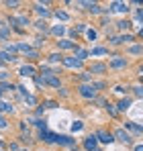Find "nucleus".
Returning a JSON list of instances; mask_svg holds the SVG:
<instances>
[{"label": "nucleus", "instance_id": "f257e3e1", "mask_svg": "<svg viewBox=\"0 0 143 151\" xmlns=\"http://www.w3.org/2000/svg\"><path fill=\"white\" fill-rule=\"evenodd\" d=\"M78 96L84 98V100H96L98 98V92L94 90L92 84H80L78 86Z\"/></svg>", "mask_w": 143, "mask_h": 151}, {"label": "nucleus", "instance_id": "f03ea898", "mask_svg": "<svg viewBox=\"0 0 143 151\" xmlns=\"http://www.w3.org/2000/svg\"><path fill=\"white\" fill-rule=\"evenodd\" d=\"M113 137H115L117 143H123V145H127V147H133V137H131L123 127H117V129L113 131Z\"/></svg>", "mask_w": 143, "mask_h": 151}, {"label": "nucleus", "instance_id": "7ed1b4c3", "mask_svg": "<svg viewBox=\"0 0 143 151\" xmlns=\"http://www.w3.org/2000/svg\"><path fill=\"white\" fill-rule=\"evenodd\" d=\"M33 10L39 14V19H43V21H47L53 17V10L49 8V2H35L33 4Z\"/></svg>", "mask_w": 143, "mask_h": 151}, {"label": "nucleus", "instance_id": "20e7f679", "mask_svg": "<svg viewBox=\"0 0 143 151\" xmlns=\"http://www.w3.org/2000/svg\"><path fill=\"white\" fill-rule=\"evenodd\" d=\"M108 14L110 12H117V14H127L129 10H131V6H129V2H123V0H113L110 4H108Z\"/></svg>", "mask_w": 143, "mask_h": 151}, {"label": "nucleus", "instance_id": "39448f33", "mask_svg": "<svg viewBox=\"0 0 143 151\" xmlns=\"http://www.w3.org/2000/svg\"><path fill=\"white\" fill-rule=\"evenodd\" d=\"M94 135L98 139V143H102V145H113L115 143L113 131H108V129H98V131H94Z\"/></svg>", "mask_w": 143, "mask_h": 151}, {"label": "nucleus", "instance_id": "423d86ee", "mask_svg": "<svg viewBox=\"0 0 143 151\" xmlns=\"http://www.w3.org/2000/svg\"><path fill=\"white\" fill-rule=\"evenodd\" d=\"M90 76H104L108 72V65L104 63V61H92L90 65H88V70H86Z\"/></svg>", "mask_w": 143, "mask_h": 151}, {"label": "nucleus", "instance_id": "0eeeda50", "mask_svg": "<svg viewBox=\"0 0 143 151\" xmlns=\"http://www.w3.org/2000/svg\"><path fill=\"white\" fill-rule=\"evenodd\" d=\"M98 139H96V135L94 133H90V135H86L84 139H82V149L84 151H94V149H98Z\"/></svg>", "mask_w": 143, "mask_h": 151}, {"label": "nucleus", "instance_id": "6e6552de", "mask_svg": "<svg viewBox=\"0 0 143 151\" xmlns=\"http://www.w3.org/2000/svg\"><path fill=\"white\" fill-rule=\"evenodd\" d=\"M106 65H108V70H125V68L129 65V59L123 57V55H115Z\"/></svg>", "mask_w": 143, "mask_h": 151}, {"label": "nucleus", "instance_id": "1a4fd4ad", "mask_svg": "<svg viewBox=\"0 0 143 151\" xmlns=\"http://www.w3.org/2000/svg\"><path fill=\"white\" fill-rule=\"evenodd\" d=\"M61 65H64V68H68V70H84V61L76 59L74 55H72V57H66V55H64Z\"/></svg>", "mask_w": 143, "mask_h": 151}, {"label": "nucleus", "instance_id": "9d476101", "mask_svg": "<svg viewBox=\"0 0 143 151\" xmlns=\"http://www.w3.org/2000/svg\"><path fill=\"white\" fill-rule=\"evenodd\" d=\"M74 47H76V41H72V39H68V37L55 41V49L59 51V53H64V51H74Z\"/></svg>", "mask_w": 143, "mask_h": 151}, {"label": "nucleus", "instance_id": "9b49d317", "mask_svg": "<svg viewBox=\"0 0 143 151\" xmlns=\"http://www.w3.org/2000/svg\"><path fill=\"white\" fill-rule=\"evenodd\" d=\"M68 33V27L66 25H49V33L47 37H55V39H64V35Z\"/></svg>", "mask_w": 143, "mask_h": 151}, {"label": "nucleus", "instance_id": "f8f14e48", "mask_svg": "<svg viewBox=\"0 0 143 151\" xmlns=\"http://www.w3.org/2000/svg\"><path fill=\"white\" fill-rule=\"evenodd\" d=\"M123 129H125L131 137H133V135H137V137H139V135H143V125H137L135 121H127Z\"/></svg>", "mask_w": 143, "mask_h": 151}, {"label": "nucleus", "instance_id": "ddd939ff", "mask_svg": "<svg viewBox=\"0 0 143 151\" xmlns=\"http://www.w3.org/2000/svg\"><path fill=\"white\" fill-rule=\"evenodd\" d=\"M96 100H98V104H100V106H102V108H104V110H106L113 119H117V116H119V110H117V106H115L113 102L104 100V98H96Z\"/></svg>", "mask_w": 143, "mask_h": 151}, {"label": "nucleus", "instance_id": "4468645a", "mask_svg": "<svg viewBox=\"0 0 143 151\" xmlns=\"http://www.w3.org/2000/svg\"><path fill=\"white\" fill-rule=\"evenodd\" d=\"M19 76H23V78H35L37 76V68L33 63H23L19 68Z\"/></svg>", "mask_w": 143, "mask_h": 151}, {"label": "nucleus", "instance_id": "2eb2a0df", "mask_svg": "<svg viewBox=\"0 0 143 151\" xmlns=\"http://www.w3.org/2000/svg\"><path fill=\"white\" fill-rule=\"evenodd\" d=\"M53 143L64 145V147H74V145H76V139L70 137V135H55V141H53Z\"/></svg>", "mask_w": 143, "mask_h": 151}, {"label": "nucleus", "instance_id": "dca6fc26", "mask_svg": "<svg viewBox=\"0 0 143 151\" xmlns=\"http://www.w3.org/2000/svg\"><path fill=\"white\" fill-rule=\"evenodd\" d=\"M43 82H45V88H55V90L61 88L59 76H43Z\"/></svg>", "mask_w": 143, "mask_h": 151}, {"label": "nucleus", "instance_id": "f3484780", "mask_svg": "<svg viewBox=\"0 0 143 151\" xmlns=\"http://www.w3.org/2000/svg\"><path fill=\"white\" fill-rule=\"evenodd\" d=\"M74 57L86 63V59L90 57V51L86 49V47H80V45H76V47H74Z\"/></svg>", "mask_w": 143, "mask_h": 151}, {"label": "nucleus", "instance_id": "a211bd4d", "mask_svg": "<svg viewBox=\"0 0 143 151\" xmlns=\"http://www.w3.org/2000/svg\"><path fill=\"white\" fill-rule=\"evenodd\" d=\"M125 53H127V55H131V57H135V55H141V53H143L141 41H139V43H131V45H127Z\"/></svg>", "mask_w": 143, "mask_h": 151}, {"label": "nucleus", "instance_id": "6ab92c4d", "mask_svg": "<svg viewBox=\"0 0 143 151\" xmlns=\"http://www.w3.org/2000/svg\"><path fill=\"white\" fill-rule=\"evenodd\" d=\"M131 104H133V98H131V96H125V98H121L115 106H117V110H119V112H125V110H129V108H131Z\"/></svg>", "mask_w": 143, "mask_h": 151}, {"label": "nucleus", "instance_id": "aec40b11", "mask_svg": "<svg viewBox=\"0 0 143 151\" xmlns=\"http://www.w3.org/2000/svg\"><path fill=\"white\" fill-rule=\"evenodd\" d=\"M33 27L39 31V35H41V33L47 35V33H49V23H47V21H43V19H37V21L33 23Z\"/></svg>", "mask_w": 143, "mask_h": 151}, {"label": "nucleus", "instance_id": "412c9836", "mask_svg": "<svg viewBox=\"0 0 143 151\" xmlns=\"http://www.w3.org/2000/svg\"><path fill=\"white\" fill-rule=\"evenodd\" d=\"M131 25H133V21H131V19H121V21L115 23L117 31H121V33H127V31L131 29Z\"/></svg>", "mask_w": 143, "mask_h": 151}, {"label": "nucleus", "instance_id": "4be33fe9", "mask_svg": "<svg viewBox=\"0 0 143 151\" xmlns=\"http://www.w3.org/2000/svg\"><path fill=\"white\" fill-rule=\"evenodd\" d=\"M61 59H64V53L59 51H53L47 55V63H61Z\"/></svg>", "mask_w": 143, "mask_h": 151}, {"label": "nucleus", "instance_id": "5701e85b", "mask_svg": "<svg viewBox=\"0 0 143 151\" xmlns=\"http://www.w3.org/2000/svg\"><path fill=\"white\" fill-rule=\"evenodd\" d=\"M90 57H98V55H108V47H90Z\"/></svg>", "mask_w": 143, "mask_h": 151}, {"label": "nucleus", "instance_id": "b1692460", "mask_svg": "<svg viewBox=\"0 0 143 151\" xmlns=\"http://www.w3.org/2000/svg\"><path fill=\"white\" fill-rule=\"evenodd\" d=\"M78 80H80V84H92V80H94V78L88 74L86 70H82V72L78 74Z\"/></svg>", "mask_w": 143, "mask_h": 151}, {"label": "nucleus", "instance_id": "393cba45", "mask_svg": "<svg viewBox=\"0 0 143 151\" xmlns=\"http://www.w3.org/2000/svg\"><path fill=\"white\" fill-rule=\"evenodd\" d=\"M14 59H17V57H12V55H10L8 51L0 49V61H2V63H6V65H8V63H12Z\"/></svg>", "mask_w": 143, "mask_h": 151}, {"label": "nucleus", "instance_id": "a878e982", "mask_svg": "<svg viewBox=\"0 0 143 151\" xmlns=\"http://www.w3.org/2000/svg\"><path fill=\"white\" fill-rule=\"evenodd\" d=\"M92 86H94L96 92H102V90H106V88H108L106 80H92Z\"/></svg>", "mask_w": 143, "mask_h": 151}, {"label": "nucleus", "instance_id": "bb28decb", "mask_svg": "<svg viewBox=\"0 0 143 151\" xmlns=\"http://www.w3.org/2000/svg\"><path fill=\"white\" fill-rule=\"evenodd\" d=\"M53 17H55L57 21H61V23H68V21H70V14H68L66 10H53Z\"/></svg>", "mask_w": 143, "mask_h": 151}, {"label": "nucleus", "instance_id": "cd10ccee", "mask_svg": "<svg viewBox=\"0 0 143 151\" xmlns=\"http://www.w3.org/2000/svg\"><path fill=\"white\" fill-rule=\"evenodd\" d=\"M10 39V27H6V25H2L0 27V41H8Z\"/></svg>", "mask_w": 143, "mask_h": 151}, {"label": "nucleus", "instance_id": "c85d7f7f", "mask_svg": "<svg viewBox=\"0 0 143 151\" xmlns=\"http://www.w3.org/2000/svg\"><path fill=\"white\" fill-rule=\"evenodd\" d=\"M45 43H47V35H35V49L43 47Z\"/></svg>", "mask_w": 143, "mask_h": 151}, {"label": "nucleus", "instance_id": "c756f323", "mask_svg": "<svg viewBox=\"0 0 143 151\" xmlns=\"http://www.w3.org/2000/svg\"><path fill=\"white\" fill-rule=\"evenodd\" d=\"M4 51H8L12 57H17V53H19V49H17V43H6L4 47H2Z\"/></svg>", "mask_w": 143, "mask_h": 151}, {"label": "nucleus", "instance_id": "7c9ffc66", "mask_svg": "<svg viewBox=\"0 0 143 151\" xmlns=\"http://www.w3.org/2000/svg\"><path fill=\"white\" fill-rule=\"evenodd\" d=\"M96 37H98V31L92 29V27H88V29H86V39H88V41H96Z\"/></svg>", "mask_w": 143, "mask_h": 151}, {"label": "nucleus", "instance_id": "2f4dec72", "mask_svg": "<svg viewBox=\"0 0 143 151\" xmlns=\"http://www.w3.org/2000/svg\"><path fill=\"white\" fill-rule=\"evenodd\" d=\"M14 88H17V86H14L12 82H8V80H6V82H0V90H2V92H8V90L12 92Z\"/></svg>", "mask_w": 143, "mask_h": 151}, {"label": "nucleus", "instance_id": "473e14b6", "mask_svg": "<svg viewBox=\"0 0 143 151\" xmlns=\"http://www.w3.org/2000/svg\"><path fill=\"white\" fill-rule=\"evenodd\" d=\"M25 57H27L29 61H37V59H39V49H35V47H33V49L29 51V53H27Z\"/></svg>", "mask_w": 143, "mask_h": 151}, {"label": "nucleus", "instance_id": "72a5a7b5", "mask_svg": "<svg viewBox=\"0 0 143 151\" xmlns=\"http://www.w3.org/2000/svg\"><path fill=\"white\" fill-rule=\"evenodd\" d=\"M17 49L21 51V53H25V55H27L29 51L33 49V45H29V43H17Z\"/></svg>", "mask_w": 143, "mask_h": 151}, {"label": "nucleus", "instance_id": "f704fd0d", "mask_svg": "<svg viewBox=\"0 0 143 151\" xmlns=\"http://www.w3.org/2000/svg\"><path fill=\"white\" fill-rule=\"evenodd\" d=\"M41 106H43V108H57V106H59V102H55V100H43V102H41Z\"/></svg>", "mask_w": 143, "mask_h": 151}, {"label": "nucleus", "instance_id": "c9c22d12", "mask_svg": "<svg viewBox=\"0 0 143 151\" xmlns=\"http://www.w3.org/2000/svg\"><path fill=\"white\" fill-rule=\"evenodd\" d=\"M86 29H88L86 23H78V27H74V33H76V35H80V33H86Z\"/></svg>", "mask_w": 143, "mask_h": 151}, {"label": "nucleus", "instance_id": "e433bc0d", "mask_svg": "<svg viewBox=\"0 0 143 151\" xmlns=\"http://www.w3.org/2000/svg\"><path fill=\"white\" fill-rule=\"evenodd\" d=\"M21 4H23L21 0H6V2H4L6 8H17V6H21Z\"/></svg>", "mask_w": 143, "mask_h": 151}, {"label": "nucleus", "instance_id": "4c0bfd02", "mask_svg": "<svg viewBox=\"0 0 143 151\" xmlns=\"http://www.w3.org/2000/svg\"><path fill=\"white\" fill-rule=\"evenodd\" d=\"M25 102H27L29 106H37V98H35L33 94H27V96H25Z\"/></svg>", "mask_w": 143, "mask_h": 151}, {"label": "nucleus", "instance_id": "58836bf2", "mask_svg": "<svg viewBox=\"0 0 143 151\" xmlns=\"http://www.w3.org/2000/svg\"><path fill=\"white\" fill-rule=\"evenodd\" d=\"M131 90H133V94H135L137 98H143V86L141 84H139V86H133Z\"/></svg>", "mask_w": 143, "mask_h": 151}, {"label": "nucleus", "instance_id": "ea45409f", "mask_svg": "<svg viewBox=\"0 0 143 151\" xmlns=\"http://www.w3.org/2000/svg\"><path fill=\"white\" fill-rule=\"evenodd\" d=\"M135 21L141 23V27H143V8H137L135 10Z\"/></svg>", "mask_w": 143, "mask_h": 151}, {"label": "nucleus", "instance_id": "a19ab883", "mask_svg": "<svg viewBox=\"0 0 143 151\" xmlns=\"http://www.w3.org/2000/svg\"><path fill=\"white\" fill-rule=\"evenodd\" d=\"M82 129H84V123H82V121H76V123L72 125V131H74V133H76V131H82Z\"/></svg>", "mask_w": 143, "mask_h": 151}, {"label": "nucleus", "instance_id": "79ce46f5", "mask_svg": "<svg viewBox=\"0 0 143 151\" xmlns=\"http://www.w3.org/2000/svg\"><path fill=\"white\" fill-rule=\"evenodd\" d=\"M35 84L39 88H45V82H43V76H35Z\"/></svg>", "mask_w": 143, "mask_h": 151}, {"label": "nucleus", "instance_id": "37998d69", "mask_svg": "<svg viewBox=\"0 0 143 151\" xmlns=\"http://www.w3.org/2000/svg\"><path fill=\"white\" fill-rule=\"evenodd\" d=\"M100 25H102V27H108V25H113V23H110V17H106V14H104V17L100 19Z\"/></svg>", "mask_w": 143, "mask_h": 151}, {"label": "nucleus", "instance_id": "c03bdc74", "mask_svg": "<svg viewBox=\"0 0 143 151\" xmlns=\"http://www.w3.org/2000/svg\"><path fill=\"white\" fill-rule=\"evenodd\" d=\"M8 149H10V151H21V149H23V147H21V145H19L17 141H12V143L8 145Z\"/></svg>", "mask_w": 143, "mask_h": 151}, {"label": "nucleus", "instance_id": "a18cd8bd", "mask_svg": "<svg viewBox=\"0 0 143 151\" xmlns=\"http://www.w3.org/2000/svg\"><path fill=\"white\" fill-rule=\"evenodd\" d=\"M8 78H10V74H8V72H4V70L0 72V82H6Z\"/></svg>", "mask_w": 143, "mask_h": 151}, {"label": "nucleus", "instance_id": "49530a36", "mask_svg": "<svg viewBox=\"0 0 143 151\" xmlns=\"http://www.w3.org/2000/svg\"><path fill=\"white\" fill-rule=\"evenodd\" d=\"M57 94H59L61 98H66V96H68V88H64V86H61V88L57 90Z\"/></svg>", "mask_w": 143, "mask_h": 151}, {"label": "nucleus", "instance_id": "de8ad7c7", "mask_svg": "<svg viewBox=\"0 0 143 151\" xmlns=\"http://www.w3.org/2000/svg\"><path fill=\"white\" fill-rule=\"evenodd\" d=\"M131 149H133V151H143V143H133Z\"/></svg>", "mask_w": 143, "mask_h": 151}, {"label": "nucleus", "instance_id": "09e8293b", "mask_svg": "<svg viewBox=\"0 0 143 151\" xmlns=\"http://www.w3.org/2000/svg\"><path fill=\"white\" fill-rule=\"evenodd\" d=\"M135 37H141V39H143V27L139 29V31H137V35H135Z\"/></svg>", "mask_w": 143, "mask_h": 151}, {"label": "nucleus", "instance_id": "8fccbe9b", "mask_svg": "<svg viewBox=\"0 0 143 151\" xmlns=\"http://www.w3.org/2000/svg\"><path fill=\"white\" fill-rule=\"evenodd\" d=\"M70 151H80V147H76V145H74V147H70Z\"/></svg>", "mask_w": 143, "mask_h": 151}, {"label": "nucleus", "instance_id": "3c124183", "mask_svg": "<svg viewBox=\"0 0 143 151\" xmlns=\"http://www.w3.org/2000/svg\"><path fill=\"white\" fill-rule=\"evenodd\" d=\"M139 76H143V63L139 65Z\"/></svg>", "mask_w": 143, "mask_h": 151}, {"label": "nucleus", "instance_id": "603ef678", "mask_svg": "<svg viewBox=\"0 0 143 151\" xmlns=\"http://www.w3.org/2000/svg\"><path fill=\"white\" fill-rule=\"evenodd\" d=\"M2 68H6V63H2V61H0V70H2Z\"/></svg>", "mask_w": 143, "mask_h": 151}, {"label": "nucleus", "instance_id": "864d4df0", "mask_svg": "<svg viewBox=\"0 0 143 151\" xmlns=\"http://www.w3.org/2000/svg\"><path fill=\"white\" fill-rule=\"evenodd\" d=\"M94 151H102V149H100V147H98V149H94Z\"/></svg>", "mask_w": 143, "mask_h": 151}, {"label": "nucleus", "instance_id": "5fc2aeb1", "mask_svg": "<svg viewBox=\"0 0 143 151\" xmlns=\"http://www.w3.org/2000/svg\"><path fill=\"white\" fill-rule=\"evenodd\" d=\"M0 98H2V90H0Z\"/></svg>", "mask_w": 143, "mask_h": 151}, {"label": "nucleus", "instance_id": "6e6d98bb", "mask_svg": "<svg viewBox=\"0 0 143 151\" xmlns=\"http://www.w3.org/2000/svg\"><path fill=\"white\" fill-rule=\"evenodd\" d=\"M41 151H49V149H41Z\"/></svg>", "mask_w": 143, "mask_h": 151}, {"label": "nucleus", "instance_id": "4d7b16f0", "mask_svg": "<svg viewBox=\"0 0 143 151\" xmlns=\"http://www.w3.org/2000/svg\"><path fill=\"white\" fill-rule=\"evenodd\" d=\"M21 151H29V149H21Z\"/></svg>", "mask_w": 143, "mask_h": 151}, {"label": "nucleus", "instance_id": "13d9d810", "mask_svg": "<svg viewBox=\"0 0 143 151\" xmlns=\"http://www.w3.org/2000/svg\"><path fill=\"white\" fill-rule=\"evenodd\" d=\"M141 45H143V43H141Z\"/></svg>", "mask_w": 143, "mask_h": 151}]
</instances>
